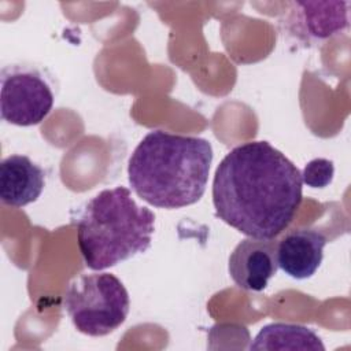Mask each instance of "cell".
Wrapping results in <instances>:
<instances>
[{"label":"cell","instance_id":"obj_1","mask_svg":"<svg viewBox=\"0 0 351 351\" xmlns=\"http://www.w3.org/2000/svg\"><path fill=\"white\" fill-rule=\"evenodd\" d=\"M302 173L267 141L234 147L213 180L215 214L254 239H276L302 203Z\"/></svg>","mask_w":351,"mask_h":351},{"label":"cell","instance_id":"obj_2","mask_svg":"<svg viewBox=\"0 0 351 351\" xmlns=\"http://www.w3.org/2000/svg\"><path fill=\"white\" fill-rule=\"evenodd\" d=\"M211 162L208 140L152 130L130 155L128 177L144 202L160 208H181L203 196Z\"/></svg>","mask_w":351,"mask_h":351},{"label":"cell","instance_id":"obj_3","mask_svg":"<svg viewBox=\"0 0 351 351\" xmlns=\"http://www.w3.org/2000/svg\"><path fill=\"white\" fill-rule=\"evenodd\" d=\"M155 230V214L138 206L125 186L104 189L85 206L77 241L85 265L104 270L145 252Z\"/></svg>","mask_w":351,"mask_h":351},{"label":"cell","instance_id":"obj_4","mask_svg":"<svg viewBox=\"0 0 351 351\" xmlns=\"http://www.w3.org/2000/svg\"><path fill=\"white\" fill-rule=\"evenodd\" d=\"M63 306L78 332L99 337L125 322L130 299L125 285L114 274L93 273L81 274L69 282Z\"/></svg>","mask_w":351,"mask_h":351},{"label":"cell","instance_id":"obj_5","mask_svg":"<svg viewBox=\"0 0 351 351\" xmlns=\"http://www.w3.org/2000/svg\"><path fill=\"white\" fill-rule=\"evenodd\" d=\"M53 92L43 70L29 64H10L0 74V115L16 126L38 125L51 112Z\"/></svg>","mask_w":351,"mask_h":351},{"label":"cell","instance_id":"obj_6","mask_svg":"<svg viewBox=\"0 0 351 351\" xmlns=\"http://www.w3.org/2000/svg\"><path fill=\"white\" fill-rule=\"evenodd\" d=\"M291 5L287 29L303 43L322 41L348 27L347 1H295Z\"/></svg>","mask_w":351,"mask_h":351},{"label":"cell","instance_id":"obj_7","mask_svg":"<svg viewBox=\"0 0 351 351\" xmlns=\"http://www.w3.org/2000/svg\"><path fill=\"white\" fill-rule=\"evenodd\" d=\"M277 241L274 239L241 240L229 256L228 270L237 287L261 292L277 273Z\"/></svg>","mask_w":351,"mask_h":351},{"label":"cell","instance_id":"obj_8","mask_svg":"<svg viewBox=\"0 0 351 351\" xmlns=\"http://www.w3.org/2000/svg\"><path fill=\"white\" fill-rule=\"evenodd\" d=\"M326 243V236L319 230H291L277 241V265L292 278H310L321 266Z\"/></svg>","mask_w":351,"mask_h":351},{"label":"cell","instance_id":"obj_9","mask_svg":"<svg viewBox=\"0 0 351 351\" xmlns=\"http://www.w3.org/2000/svg\"><path fill=\"white\" fill-rule=\"evenodd\" d=\"M45 186V171L26 155H10L0 165V199L19 208L36 202Z\"/></svg>","mask_w":351,"mask_h":351},{"label":"cell","instance_id":"obj_10","mask_svg":"<svg viewBox=\"0 0 351 351\" xmlns=\"http://www.w3.org/2000/svg\"><path fill=\"white\" fill-rule=\"evenodd\" d=\"M256 350H310L324 351L325 346L319 336L310 328L296 324L274 322L263 326L248 347Z\"/></svg>","mask_w":351,"mask_h":351},{"label":"cell","instance_id":"obj_11","mask_svg":"<svg viewBox=\"0 0 351 351\" xmlns=\"http://www.w3.org/2000/svg\"><path fill=\"white\" fill-rule=\"evenodd\" d=\"M333 162L318 158L308 162L302 173V181L311 188H324L330 184L333 178Z\"/></svg>","mask_w":351,"mask_h":351}]
</instances>
